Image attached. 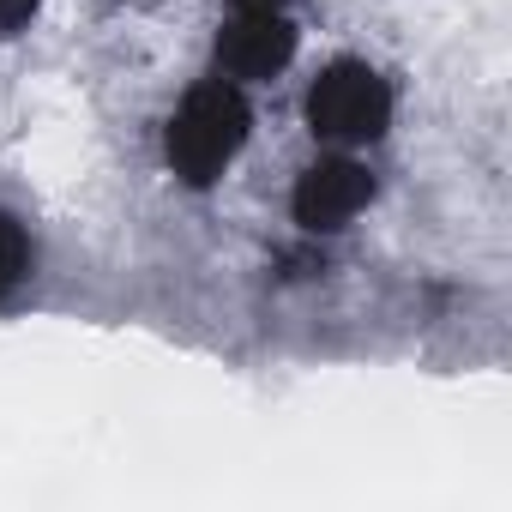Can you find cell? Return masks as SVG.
Returning <instances> with one entry per match:
<instances>
[{
  "label": "cell",
  "instance_id": "obj_1",
  "mask_svg": "<svg viewBox=\"0 0 512 512\" xmlns=\"http://www.w3.org/2000/svg\"><path fill=\"white\" fill-rule=\"evenodd\" d=\"M241 139H247V103L235 85L211 79V85L187 91V103L169 121V169L187 187H211L229 169V157L241 151Z\"/></svg>",
  "mask_w": 512,
  "mask_h": 512
},
{
  "label": "cell",
  "instance_id": "obj_2",
  "mask_svg": "<svg viewBox=\"0 0 512 512\" xmlns=\"http://www.w3.org/2000/svg\"><path fill=\"white\" fill-rule=\"evenodd\" d=\"M386 121H392V91L362 61L326 67L320 85L308 91V127L326 139H380Z\"/></svg>",
  "mask_w": 512,
  "mask_h": 512
},
{
  "label": "cell",
  "instance_id": "obj_3",
  "mask_svg": "<svg viewBox=\"0 0 512 512\" xmlns=\"http://www.w3.org/2000/svg\"><path fill=\"white\" fill-rule=\"evenodd\" d=\"M296 55V25L284 13H241L217 37V67L229 79H272Z\"/></svg>",
  "mask_w": 512,
  "mask_h": 512
},
{
  "label": "cell",
  "instance_id": "obj_4",
  "mask_svg": "<svg viewBox=\"0 0 512 512\" xmlns=\"http://www.w3.org/2000/svg\"><path fill=\"white\" fill-rule=\"evenodd\" d=\"M374 181L362 163L350 157H320L302 181H296V223L302 229H344L362 205H368Z\"/></svg>",
  "mask_w": 512,
  "mask_h": 512
},
{
  "label": "cell",
  "instance_id": "obj_5",
  "mask_svg": "<svg viewBox=\"0 0 512 512\" xmlns=\"http://www.w3.org/2000/svg\"><path fill=\"white\" fill-rule=\"evenodd\" d=\"M25 266H31V241H25V229H19L13 211H0V296L25 278Z\"/></svg>",
  "mask_w": 512,
  "mask_h": 512
},
{
  "label": "cell",
  "instance_id": "obj_6",
  "mask_svg": "<svg viewBox=\"0 0 512 512\" xmlns=\"http://www.w3.org/2000/svg\"><path fill=\"white\" fill-rule=\"evenodd\" d=\"M37 13V0H0V31H19Z\"/></svg>",
  "mask_w": 512,
  "mask_h": 512
},
{
  "label": "cell",
  "instance_id": "obj_7",
  "mask_svg": "<svg viewBox=\"0 0 512 512\" xmlns=\"http://www.w3.org/2000/svg\"><path fill=\"white\" fill-rule=\"evenodd\" d=\"M235 7H241V13H278L284 0H235Z\"/></svg>",
  "mask_w": 512,
  "mask_h": 512
}]
</instances>
